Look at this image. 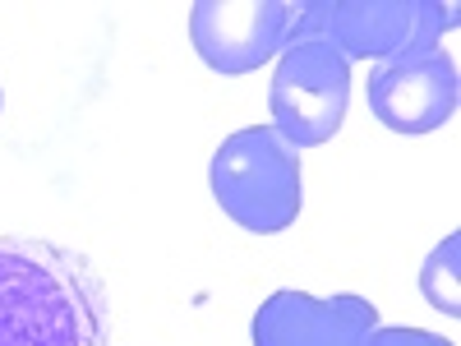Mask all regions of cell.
I'll list each match as a JSON object with an SVG mask.
<instances>
[{"label": "cell", "mask_w": 461, "mask_h": 346, "mask_svg": "<svg viewBox=\"0 0 461 346\" xmlns=\"http://www.w3.org/2000/svg\"><path fill=\"white\" fill-rule=\"evenodd\" d=\"M0 346H106V296L88 263L0 236Z\"/></svg>", "instance_id": "6da1fadb"}, {"label": "cell", "mask_w": 461, "mask_h": 346, "mask_svg": "<svg viewBox=\"0 0 461 346\" xmlns=\"http://www.w3.org/2000/svg\"><path fill=\"white\" fill-rule=\"evenodd\" d=\"M208 185L217 208L254 231V236H277L295 226L304 189H300V148H291L273 125H245L226 134L212 152Z\"/></svg>", "instance_id": "7a4b0ae2"}, {"label": "cell", "mask_w": 461, "mask_h": 346, "mask_svg": "<svg viewBox=\"0 0 461 346\" xmlns=\"http://www.w3.org/2000/svg\"><path fill=\"white\" fill-rule=\"evenodd\" d=\"M447 28H456V5L438 0H304L295 42L323 37L346 56V65H397L438 51Z\"/></svg>", "instance_id": "3957f363"}, {"label": "cell", "mask_w": 461, "mask_h": 346, "mask_svg": "<svg viewBox=\"0 0 461 346\" xmlns=\"http://www.w3.org/2000/svg\"><path fill=\"white\" fill-rule=\"evenodd\" d=\"M273 130L291 148H319L328 143L351 106V65L323 37H300L277 56L273 74Z\"/></svg>", "instance_id": "277c9868"}, {"label": "cell", "mask_w": 461, "mask_h": 346, "mask_svg": "<svg viewBox=\"0 0 461 346\" xmlns=\"http://www.w3.org/2000/svg\"><path fill=\"white\" fill-rule=\"evenodd\" d=\"M300 10L291 0H199L189 10V42L212 74L240 79L295 42Z\"/></svg>", "instance_id": "5b68a950"}, {"label": "cell", "mask_w": 461, "mask_h": 346, "mask_svg": "<svg viewBox=\"0 0 461 346\" xmlns=\"http://www.w3.org/2000/svg\"><path fill=\"white\" fill-rule=\"evenodd\" d=\"M461 102L456 60L438 47L420 60L374 65L369 74V111L393 134H434L443 130Z\"/></svg>", "instance_id": "8992f818"}, {"label": "cell", "mask_w": 461, "mask_h": 346, "mask_svg": "<svg viewBox=\"0 0 461 346\" xmlns=\"http://www.w3.org/2000/svg\"><path fill=\"white\" fill-rule=\"evenodd\" d=\"M378 310L365 296H304L273 291L254 314V346H365Z\"/></svg>", "instance_id": "52a82bcc"}, {"label": "cell", "mask_w": 461, "mask_h": 346, "mask_svg": "<svg viewBox=\"0 0 461 346\" xmlns=\"http://www.w3.org/2000/svg\"><path fill=\"white\" fill-rule=\"evenodd\" d=\"M456 273H461V236L452 231V236L425 259V268H420V291H425V300L447 319L461 314V278Z\"/></svg>", "instance_id": "ba28073f"}, {"label": "cell", "mask_w": 461, "mask_h": 346, "mask_svg": "<svg viewBox=\"0 0 461 346\" xmlns=\"http://www.w3.org/2000/svg\"><path fill=\"white\" fill-rule=\"evenodd\" d=\"M365 346H452L447 337H438V332H425V328H374L369 337H365Z\"/></svg>", "instance_id": "9c48e42d"}, {"label": "cell", "mask_w": 461, "mask_h": 346, "mask_svg": "<svg viewBox=\"0 0 461 346\" xmlns=\"http://www.w3.org/2000/svg\"><path fill=\"white\" fill-rule=\"evenodd\" d=\"M0 106H5V93H0Z\"/></svg>", "instance_id": "30bf717a"}]
</instances>
